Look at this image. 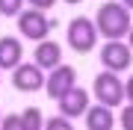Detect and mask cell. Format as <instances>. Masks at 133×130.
<instances>
[{"label": "cell", "mask_w": 133, "mask_h": 130, "mask_svg": "<svg viewBox=\"0 0 133 130\" xmlns=\"http://www.w3.org/2000/svg\"><path fill=\"white\" fill-rule=\"evenodd\" d=\"M133 24L130 18V9L121 3V0H109L104 3L95 15V27H98V36H104V39H124L127 36V30Z\"/></svg>", "instance_id": "cell-1"}, {"label": "cell", "mask_w": 133, "mask_h": 130, "mask_svg": "<svg viewBox=\"0 0 133 130\" xmlns=\"http://www.w3.org/2000/svg\"><path fill=\"white\" fill-rule=\"evenodd\" d=\"M68 47H71L74 53H89L92 47L98 44V27L92 18H86V15H77V18L68 21Z\"/></svg>", "instance_id": "cell-2"}, {"label": "cell", "mask_w": 133, "mask_h": 130, "mask_svg": "<svg viewBox=\"0 0 133 130\" xmlns=\"http://www.w3.org/2000/svg\"><path fill=\"white\" fill-rule=\"evenodd\" d=\"M53 27H56V24H53V21H50L42 9H36V6H30V9H21V12H18V33L24 36V39H30V42L48 39Z\"/></svg>", "instance_id": "cell-3"}, {"label": "cell", "mask_w": 133, "mask_h": 130, "mask_svg": "<svg viewBox=\"0 0 133 130\" xmlns=\"http://www.w3.org/2000/svg\"><path fill=\"white\" fill-rule=\"evenodd\" d=\"M92 95L98 98V104L118 106V104H124V83L118 80L115 71H101L92 83Z\"/></svg>", "instance_id": "cell-4"}, {"label": "cell", "mask_w": 133, "mask_h": 130, "mask_svg": "<svg viewBox=\"0 0 133 130\" xmlns=\"http://www.w3.org/2000/svg\"><path fill=\"white\" fill-rule=\"evenodd\" d=\"M133 62V50L130 44H124L121 39H107V44L101 47V65L107 68V71H127Z\"/></svg>", "instance_id": "cell-5"}, {"label": "cell", "mask_w": 133, "mask_h": 130, "mask_svg": "<svg viewBox=\"0 0 133 130\" xmlns=\"http://www.w3.org/2000/svg\"><path fill=\"white\" fill-rule=\"evenodd\" d=\"M77 86V71L71 65H53L48 74H44V92H48V98L50 101H59L62 95H65L68 89H74Z\"/></svg>", "instance_id": "cell-6"}, {"label": "cell", "mask_w": 133, "mask_h": 130, "mask_svg": "<svg viewBox=\"0 0 133 130\" xmlns=\"http://www.w3.org/2000/svg\"><path fill=\"white\" fill-rule=\"evenodd\" d=\"M12 86L18 92H38L44 89V68L36 62H18L12 68Z\"/></svg>", "instance_id": "cell-7"}, {"label": "cell", "mask_w": 133, "mask_h": 130, "mask_svg": "<svg viewBox=\"0 0 133 130\" xmlns=\"http://www.w3.org/2000/svg\"><path fill=\"white\" fill-rule=\"evenodd\" d=\"M56 104H59V112L65 118H80V115H86V110H89V92L74 86V89H68Z\"/></svg>", "instance_id": "cell-8"}, {"label": "cell", "mask_w": 133, "mask_h": 130, "mask_svg": "<svg viewBox=\"0 0 133 130\" xmlns=\"http://www.w3.org/2000/svg\"><path fill=\"white\" fill-rule=\"evenodd\" d=\"M33 62H36L38 68H44V71H50L53 65L62 62V47H59L56 42H50V36H48V39H42L38 47L33 50Z\"/></svg>", "instance_id": "cell-9"}, {"label": "cell", "mask_w": 133, "mask_h": 130, "mask_svg": "<svg viewBox=\"0 0 133 130\" xmlns=\"http://www.w3.org/2000/svg\"><path fill=\"white\" fill-rule=\"evenodd\" d=\"M18 62H24L21 39H15V36H3V39H0V71H12Z\"/></svg>", "instance_id": "cell-10"}, {"label": "cell", "mask_w": 133, "mask_h": 130, "mask_svg": "<svg viewBox=\"0 0 133 130\" xmlns=\"http://www.w3.org/2000/svg\"><path fill=\"white\" fill-rule=\"evenodd\" d=\"M86 127L89 130H112L115 127V115H112V106L107 104H89L86 110Z\"/></svg>", "instance_id": "cell-11"}, {"label": "cell", "mask_w": 133, "mask_h": 130, "mask_svg": "<svg viewBox=\"0 0 133 130\" xmlns=\"http://www.w3.org/2000/svg\"><path fill=\"white\" fill-rule=\"evenodd\" d=\"M21 118H24V130H42L44 127V115H42L38 106H27L21 112Z\"/></svg>", "instance_id": "cell-12"}, {"label": "cell", "mask_w": 133, "mask_h": 130, "mask_svg": "<svg viewBox=\"0 0 133 130\" xmlns=\"http://www.w3.org/2000/svg\"><path fill=\"white\" fill-rule=\"evenodd\" d=\"M27 0H0V15H6V18H18V12L24 9Z\"/></svg>", "instance_id": "cell-13"}, {"label": "cell", "mask_w": 133, "mask_h": 130, "mask_svg": "<svg viewBox=\"0 0 133 130\" xmlns=\"http://www.w3.org/2000/svg\"><path fill=\"white\" fill-rule=\"evenodd\" d=\"M44 127H48V130H71V121L59 112L56 118H48V121H44Z\"/></svg>", "instance_id": "cell-14"}, {"label": "cell", "mask_w": 133, "mask_h": 130, "mask_svg": "<svg viewBox=\"0 0 133 130\" xmlns=\"http://www.w3.org/2000/svg\"><path fill=\"white\" fill-rule=\"evenodd\" d=\"M118 124L124 127V130H133V104L127 101V106L121 110V115H118Z\"/></svg>", "instance_id": "cell-15"}, {"label": "cell", "mask_w": 133, "mask_h": 130, "mask_svg": "<svg viewBox=\"0 0 133 130\" xmlns=\"http://www.w3.org/2000/svg\"><path fill=\"white\" fill-rule=\"evenodd\" d=\"M0 127L3 130H24V118L21 115H6L3 121H0Z\"/></svg>", "instance_id": "cell-16"}, {"label": "cell", "mask_w": 133, "mask_h": 130, "mask_svg": "<svg viewBox=\"0 0 133 130\" xmlns=\"http://www.w3.org/2000/svg\"><path fill=\"white\" fill-rule=\"evenodd\" d=\"M30 6H36V9H42V12H48V9H53V3L56 0H27Z\"/></svg>", "instance_id": "cell-17"}, {"label": "cell", "mask_w": 133, "mask_h": 130, "mask_svg": "<svg viewBox=\"0 0 133 130\" xmlns=\"http://www.w3.org/2000/svg\"><path fill=\"white\" fill-rule=\"evenodd\" d=\"M124 101L133 104V77H127V83H124Z\"/></svg>", "instance_id": "cell-18"}, {"label": "cell", "mask_w": 133, "mask_h": 130, "mask_svg": "<svg viewBox=\"0 0 133 130\" xmlns=\"http://www.w3.org/2000/svg\"><path fill=\"white\" fill-rule=\"evenodd\" d=\"M127 44H130V50H133V24H130V30H127Z\"/></svg>", "instance_id": "cell-19"}, {"label": "cell", "mask_w": 133, "mask_h": 130, "mask_svg": "<svg viewBox=\"0 0 133 130\" xmlns=\"http://www.w3.org/2000/svg\"><path fill=\"white\" fill-rule=\"evenodd\" d=\"M121 3H124V6H127V9L133 12V0H121Z\"/></svg>", "instance_id": "cell-20"}, {"label": "cell", "mask_w": 133, "mask_h": 130, "mask_svg": "<svg viewBox=\"0 0 133 130\" xmlns=\"http://www.w3.org/2000/svg\"><path fill=\"white\" fill-rule=\"evenodd\" d=\"M62 3H71V6H77V3H83V0H62Z\"/></svg>", "instance_id": "cell-21"}, {"label": "cell", "mask_w": 133, "mask_h": 130, "mask_svg": "<svg viewBox=\"0 0 133 130\" xmlns=\"http://www.w3.org/2000/svg\"><path fill=\"white\" fill-rule=\"evenodd\" d=\"M0 121H3V112H0Z\"/></svg>", "instance_id": "cell-22"}]
</instances>
